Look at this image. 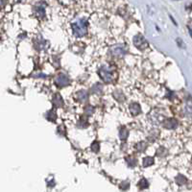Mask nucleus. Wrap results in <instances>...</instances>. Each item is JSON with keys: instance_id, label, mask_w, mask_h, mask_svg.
<instances>
[{"instance_id": "nucleus-1", "label": "nucleus", "mask_w": 192, "mask_h": 192, "mask_svg": "<svg viewBox=\"0 0 192 192\" xmlns=\"http://www.w3.org/2000/svg\"><path fill=\"white\" fill-rule=\"evenodd\" d=\"M87 22L85 18H79L72 23L73 33L76 37H83L86 32Z\"/></svg>"}, {"instance_id": "nucleus-2", "label": "nucleus", "mask_w": 192, "mask_h": 192, "mask_svg": "<svg viewBox=\"0 0 192 192\" xmlns=\"http://www.w3.org/2000/svg\"><path fill=\"white\" fill-rule=\"evenodd\" d=\"M99 75L104 82H111L113 78V71L111 67L103 66L99 70Z\"/></svg>"}, {"instance_id": "nucleus-3", "label": "nucleus", "mask_w": 192, "mask_h": 192, "mask_svg": "<svg viewBox=\"0 0 192 192\" xmlns=\"http://www.w3.org/2000/svg\"><path fill=\"white\" fill-rule=\"evenodd\" d=\"M55 83L58 86L62 87V86H66L69 84V79L68 77L65 74H60L56 77L55 79Z\"/></svg>"}, {"instance_id": "nucleus-4", "label": "nucleus", "mask_w": 192, "mask_h": 192, "mask_svg": "<svg viewBox=\"0 0 192 192\" xmlns=\"http://www.w3.org/2000/svg\"><path fill=\"white\" fill-rule=\"evenodd\" d=\"M134 43L139 49H144L148 45L147 42L145 41V38L141 35H138L134 38Z\"/></svg>"}, {"instance_id": "nucleus-5", "label": "nucleus", "mask_w": 192, "mask_h": 192, "mask_svg": "<svg viewBox=\"0 0 192 192\" xmlns=\"http://www.w3.org/2000/svg\"><path fill=\"white\" fill-rule=\"evenodd\" d=\"M111 55H113L115 57H121V56L125 55L126 50H125V47L123 45H116V46L111 47Z\"/></svg>"}, {"instance_id": "nucleus-6", "label": "nucleus", "mask_w": 192, "mask_h": 192, "mask_svg": "<svg viewBox=\"0 0 192 192\" xmlns=\"http://www.w3.org/2000/svg\"><path fill=\"white\" fill-rule=\"evenodd\" d=\"M163 126L167 129H174V128L177 127V121L175 119H167L164 121Z\"/></svg>"}, {"instance_id": "nucleus-7", "label": "nucleus", "mask_w": 192, "mask_h": 192, "mask_svg": "<svg viewBox=\"0 0 192 192\" xmlns=\"http://www.w3.org/2000/svg\"><path fill=\"white\" fill-rule=\"evenodd\" d=\"M130 111L133 115H137L140 112V106L137 103H133L130 106Z\"/></svg>"}, {"instance_id": "nucleus-8", "label": "nucleus", "mask_w": 192, "mask_h": 192, "mask_svg": "<svg viewBox=\"0 0 192 192\" xmlns=\"http://www.w3.org/2000/svg\"><path fill=\"white\" fill-rule=\"evenodd\" d=\"M77 98H78V99H79L80 101H82V102H85V101L87 100V98H88V94H87L86 91H79L78 93H77Z\"/></svg>"}, {"instance_id": "nucleus-9", "label": "nucleus", "mask_w": 192, "mask_h": 192, "mask_svg": "<svg viewBox=\"0 0 192 192\" xmlns=\"http://www.w3.org/2000/svg\"><path fill=\"white\" fill-rule=\"evenodd\" d=\"M35 11H36V15H37L38 17H43L44 14H45V11H44V8L40 6V7H36L35 8Z\"/></svg>"}, {"instance_id": "nucleus-10", "label": "nucleus", "mask_w": 192, "mask_h": 192, "mask_svg": "<svg viewBox=\"0 0 192 192\" xmlns=\"http://www.w3.org/2000/svg\"><path fill=\"white\" fill-rule=\"evenodd\" d=\"M62 99L61 98V96L59 95V94H57V95H55L54 96V104L56 105V106H58V107H61L62 105Z\"/></svg>"}, {"instance_id": "nucleus-11", "label": "nucleus", "mask_w": 192, "mask_h": 192, "mask_svg": "<svg viewBox=\"0 0 192 192\" xmlns=\"http://www.w3.org/2000/svg\"><path fill=\"white\" fill-rule=\"evenodd\" d=\"M128 135H129V133H128V130L126 129V128H122V129L120 130V134H119L120 138H121L122 140H124V139L127 138Z\"/></svg>"}, {"instance_id": "nucleus-12", "label": "nucleus", "mask_w": 192, "mask_h": 192, "mask_svg": "<svg viewBox=\"0 0 192 192\" xmlns=\"http://www.w3.org/2000/svg\"><path fill=\"white\" fill-rule=\"evenodd\" d=\"M154 163V160L152 158H145L143 160V164L144 166H150Z\"/></svg>"}, {"instance_id": "nucleus-13", "label": "nucleus", "mask_w": 192, "mask_h": 192, "mask_svg": "<svg viewBox=\"0 0 192 192\" xmlns=\"http://www.w3.org/2000/svg\"><path fill=\"white\" fill-rule=\"evenodd\" d=\"M92 91H93L95 93H99V92H101V91H102V86H101L100 84L95 85L94 86H92Z\"/></svg>"}, {"instance_id": "nucleus-14", "label": "nucleus", "mask_w": 192, "mask_h": 192, "mask_svg": "<svg viewBox=\"0 0 192 192\" xmlns=\"http://www.w3.org/2000/svg\"><path fill=\"white\" fill-rule=\"evenodd\" d=\"M185 181H186V180H185V179L182 175H180V176L177 178V182L180 184V185H183V183H185Z\"/></svg>"}, {"instance_id": "nucleus-15", "label": "nucleus", "mask_w": 192, "mask_h": 192, "mask_svg": "<svg viewBox=\"0 0 192 192\" xmlns=\"http://www.w3.org/2000/svg\"><path fill=\"white\" fill-rule=\"evenodd\" d=\"M91 148H92V150H93L94 152H98V151H99V143H98V142H94V143H92Z\"/></svg>"}, {"instance_id": "nucleus-16", "label": "nucleus", "mask_w": 192, "mask_h": 192, "mask_svg": "<svg viewBox=\"0 0 192 192\" xmlns=\"http://www.w3.org/2000/svg\"><path fill=\"white\" fill-rule=\"evenodd\" d=\"M93 111H94V110H93V108H92V107H91V106H88V107L86 109V112L88 115H89V114H91V113L93 112Z\"/></svg>"}, {"instance_id": "nucleus-17", "label": "nucleus", "mask_w": 192, "mask_h": 192, "mask_svg": "<svg viewBox=\"0 0 192 192\" xmlns=\"http://www.w3.org/2000/svg\"><path fill=\"white\" fill-rule=\"evenodd\" d=\"M118 93H119V95H115V94H114L115 98H116V99H117L118 101H121V100H123V99L125 98V97H124V95H123V94H122V93H121L120 91H118Z\"/></svg>"}]
</instances>
